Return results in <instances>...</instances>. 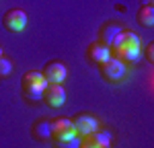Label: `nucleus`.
<instances>
[{
  "mask_svg": "<svg viewBox=\"0 0 154 148\" xmlns=\"http://www.w3.org/2000/svg\"><path fill=\"white\" fill-rule=\"evenodd\" d=\"M136 19H138V25L150 29L154 25V4H142L136 12Z\"/></svg>",
  "mask_w": 154,
  "mask_h": 148,
  "instance_id": "ddd939ff",
  "label": "nucleus"
},
{
  "mask_svg": "<svg viewBox=\"0 0 154 148\" xmlns=\"http://www.w3.org/2000/svg\"><path fill=\"white\" fill-rule=\"evenodd\" d=\"M144 54H146V62L152 64V62H154V43H148V48H146Z\"/></svg>",
  "mask_w": 154,
  "mask_h": 148,
  "instance_id": "2eb2a0df",
  "label": "nucleus"
},
{
  "mask_svg": "<svg viewBox=\"0 0 154 148\" xmlns=\"http://www.w3.org/2000/svg\"><path fill=\"white\" fill-rule=\"evenodd\" d=\"M12 60L11 58H6V56H0V80H4V78H8L12 74Z\"/></svg>",
  "mask_w": 154,
  "mask_h": 148,
  "instance_id": "4468645a",
  "label": "nucleus"
},
{
  "mask_svg": "<svg viewBox=\"0 0 154 148\" xmlns=\"http://www.w3.org/2000/svg\"><path fill=\"white\" fill-rule=\"evenodd\" d=\"M41 72H43V76H45V80H48V82H54V85H62V82L66 80V76H68L66 66H64L60 60L48 62V64L43 66Z\"/></svg>",
  "mask_w": 154,
  "mask_h": 148,
  "instance_id": "6e6552de",
  "label": "nucleus"
},
{
  "mask_svg": "<svg viewBox=\"0 0 154 148\" xmlns=\"http://www.w3.org/2000/svg\"><path fill=\"white\" fill-rule=\"evenodd\" d=\"M109 49H111V56H115L119 60L136 62V60H140V54H142V39H140L138 33L123 29L115 37V41L109 45Z\"/></svg>",
  "mask_w": 154,
  "mask_h": 148,
  "instance_id": "f257e3e1",
  "label": "nucleus"
},
{
  "mask_svg": "<svg viewBox=\"0 0 154 148\" xmlns=\"http://www.w3.org/2000/svg\"><path fill=\"white\" fill-rule=\"evenodd\" d=\"M72 123H74V132L84 138V136L93 134L99 130V122H97L95 115H88V113H76L74 117H72Z\"/></svg>",
  "mask_w": 154,
  "mask_h": 148,
  "instance_id": "0eeeda50",
  "label": "nucleus"
},
{
  "mask_svg": "<svg viewBox=\"0 0 154 148\" xmlns=\"http://www.w3.org/2000/svg\"><path fill=\"white\" fill-rule=\"evenodd\" d=\"M31 136L39 142H49L51 140V122L48 117H39L31 125Z\"/></svg>",
  "mask_w": 154,
  "mask_h": 148,
  "instance_id": "9b49d317",
  "label": "nucleus"
},
{
  "mask_svg": "<svg viewBox=\"0 0 154 148\" xmlns=\"http://www.w3.org/2000/svg\"><path fill=\"white\" fill-rule=\"evenodd\" d=\"M99 72H101V78L105 82L119 85L128 76V64L123 60H119V58H115V56H109L105 62L99 64Z\"/></svg>",
  "mask_w": 154,
  "mask_h": 148,
  "instance_id": "7ed1b4c3",
  "label": "nucleus"
},
{
  "mask_svg": "<svg viewBox=\"0 0 154 148\" xmlns=\"http://www.w3.org/2000/svg\"><path fill=\"white\" fill-rule=\"evenodd\" d=\"M109 146H111V136L107 132H101V130L84 136L82 142H80V148H109Z\"/></svg>",
  "mask_w": 154,
  "mask_h": 148,
  "instance_id": "1a4fd4ad",
  "label": "nucleus"
},
{
  "mask_svg": "<svg viewBox=\"0 0 154 148\" xmlns=\"http://www.w3.org/2000/svg\"><path fill=\"white\" fill-rule=\"evenodd\" d=\"M109 56H111V49L107 48L105 43H101V41H95V43H91V45L86 48V60L97 64V66H99L101 62H105Z\"/></svg>",
  "mask_w": 154,
  "mask_h": 148,
  "instance_id": "f8f14e48",
  "label": "nucleus"
},
{
  "mask_svg": "<svg viewBox=\"0 0 154 148\" xmlns=\"http://www.w3.org/2000/svg\"><path fill=\"white\" fill-rule=\"evenodd\" d=\"M27 23H29V19H27V12H25L23 8H11V11L4 12V17H2L4 29H8V31H12V33L25 31Z\"/></svg>",
  "mask_w": 154,
  "mask_h": 148,
  "instance_id": "20e7f679",
  "label": "nucleus"
},
{
  "mask_svg": "<svg viewBox=\"0 0 154 148\" xmlns=\"http://www.w3.org/2000/svg\"><path fill=\"white\" fill-rule=\"evenodd\" d=\"M0 56H2V48H0Z\"/></svg>",
  "mask_w": 154,
  "mask_h": 148,
  "instance_id": "f3484780",
  "label": "nucleus"
},
{
  "mask_svg": "<svg viewBox=\"0 0 154 148\" xmlns=\"http://www.w3.org/2000/svg\"><path fill=\"white\" fill-rule=\"evenodd\" d=\"M41 101H43L48 107H51V109L62 107V105L66 103V91H64V86L48 82V86H45L43 93H41Z\"/></svg>",
  "mask_w": 154,
  "mask_h": 148,
  "instance_id": "423d86ee",
  "label": "nucleus"
},
{
  "mask_svg": "<svg viewBox=\"0 0 154 148\" xmlns=\"http://www.w3.org/2000/svg\"><path fill=\"white\" fill-rule=\"evenodd\" d=\"M48 86V80L41 70H29L21 78V93L27 103H41V93Z\"/></svg>",
  "mask_w": 154,
  "mask_h": 148,
  "instance_id": "f03ea898",
  "label": "nucleus"
},
{
  "mask_svg": "<svg viewBox=\"0 0 154 148\" xmlns=\"http://www.w3.org/2000/svg\"><path fill=\"white\" fill-rule=\"evenodd\" d=\"M49 122H51V140L54 142H62V140H68L72 136H76L74 123L70 117H54Z\"/></svg>",
  "mask_w": 154,
  "mask_h": 148,
  "instance_id": "39448f33",
  "label": "nucleus"
},
{
  "mask_svg": "<svg viewBox=\"0 0 154 148\" xmlns=\"http://www.w3.org/2000/svg\"><path fill=\"white\" fill-rule=\"evenodd\" d=\"M144 4H154V0H144Z\"/></svg>",
  "mask_w": 154,
  "mask_h": 148,
  "instance_id": "dca6fc26",
  "label": "nucleus"
},
{
  "mask_svg": "<svg viewBox=\"0 0 154 148\" xmlns=\"http://www.w3.org/2000/svg\"><path fill=\"white\" fill-rule=\"evenodd\" d=\"M121 31H123V25L121 23H117V21H109V23H105L101 29H99V41L105 43L107 48H109Z\"/></svg>",
  "mask_w": 154,
  "mask_h": 148,
  "instance_id": "9d476101",
  "label": "nucleus"
}]
</instances>
